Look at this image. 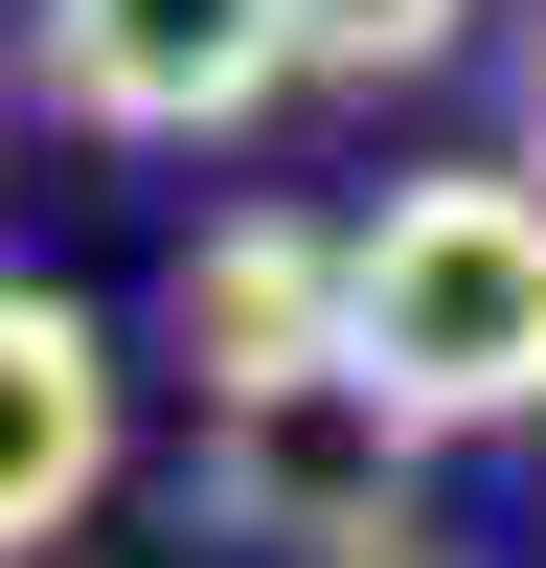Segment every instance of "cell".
Segmentation results:
<instances>
[{"label": "cell", "mask_w": 546, "mask_h": 568, "mask_svg": "<svg viewBox=\"0 0 546 568\" xmlns=\"http://www.w3.org/2000/svg\"><path fill=\"white\" fill-rule=\"evenodd\" d=\"M114 455H136L114 318H91V296H46V273H0V568H23V546H69L91 500H114Z\"/></svg>", "instance_id": "277c9868"}, {"label": "cell", "mask_w": 546, "mask_h": 568, "mask_svg": "<svg viewBox=\"0 0 546 568\" xmlns=\"http://www.w3.org/2000/svg\"><path fill=\"white\" fill-rule=\"evenodd\" d=\"M160 342H182V387H205V409L318 387V364H342V227H273V205L182 227V273H160Z\"/></svg>", "instance_id": "5b68a950"}, {"label": "cell", "mask_w": 546, "mask_h": 568, "mask_svg": "<svg viewBox=\"0 0 546 568\" xmlns=\"http://www.w3.org/2000/svg\"><path fill=\"white\" fill-rule=\"evenodd\" d=\"M318 568H455V546L433 524H364V546H318Z\"/></svg>", "instance_id": "52a82bcc"}, {"label": "cell", "mask_w": 546, "mask_h": 568, "mask_svg": "<svg viewBox=\"0 0 546 568\" xmlns=\"http://www.w3.org/2000/svg\"><path fill=\"white\" fill-rule=\"evenodd\" d=\"M342 364L410 433H524L546 409V160L387 182V205L342 227Z\"/></svg>", "instance_id": "6da1fadb"}, {"label": "cell", "mask_w": 546, "mask_h": 568, "mask_svg": "<svg viewBox=\"0 0 546 568\" xmlns=\"http://www.w3.org/2000/svg\"><path fill=\"white\" fill-rule=\"evenodd\" d=\"M524 160H546V23H524Z\"/></svg>", "instance_id": "ba28073f"}, {"label": "cell", "mask_w": 546, "mask_h": 568, "mask_svg": "<svg viewBox=\"0 0 546 568\" xmlns=\"http://www.w3.org/2000/svg\"><path fill=\"white\" fill-rule=\"evenodd\" d=\"M296 0H46V114L69 136H136V160H205L296 91Z\"/></svg>", "instance_id": "7a4b0ae2"}, {"label": "cell", "mask_w": 546, "mask_h": 568, "mask_svg": "<svg viewBox=\"0 0 546 568\" xmlns=\"http://www.w3.org/2000/svg\"><path fill=\"white\" fill-rule=\"evenodd\" d=\"M296 45H318V91H410L478 45V0H296Z\"/></svg>", "instance_id": "8992f818"}, {"label": "cell", "mask_w": 546, "mask_h": 568, "mask_svg": "<svg viewBox=\"0 0 546 568\" xmlns=\"http://www.w3.org/2000/svg\"><path fill=\"white\" fill-rule=\"evenodd\" d=\"M205 524H228V546H273V568H318V546L410 524V409L364 387V364H318V387H251V409H205Z\"/></svg>", "instance_id": "3957f363"}]
</instances>
